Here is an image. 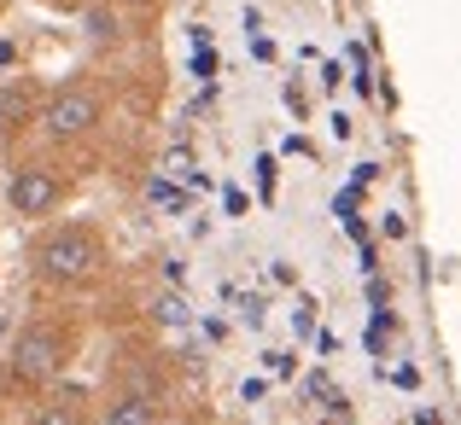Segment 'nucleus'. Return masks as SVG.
Returning <instances> with one entry per match:
<instances>
[{
    "label": "nucleus",
    "instance_id": "nucleus-1",
    "mask_svg": "<svg viewBox=\"0 0 461 425\" xmlns=\"http://www.w3.org/2000/svg\"><path fill=\"white\" fill-rule=\"evenodd\" d=\"M23 262H30L35 291L70 303V297L94 291L112 274V239H105V227L88 222V216H53V222L35 227Z\"/></svg>",
    "mask_w": 461,
    "mask_h": 425
},
{
    "label": "nucleus",
    "instance_id": "nucleus-2",
    "mask_svg": "<svg viewBox=\"0 0 461 425\" xmlns=\"http://www.w3.org/2000/svg\"><path fill=\"white\" fill-rule=\"evenodd\" d=\"M77 350H82V314L65 297H53L18 321V332L6 344V361H0V385L18 396H41L70 373Z\"/></svg>",
    "mask_w": 461,
    "mask_h": 425
},
{
    "label": "nucleus",
    "instance_id": "nucleus-3",
    "mask_svg": "<svg viewBox=\"0 0 461 425\" xmlns=\"http://www.w3.org/2000/svg\"><path fill=\"white\" fill-rule=\"evenodd\" d=\"M105 117H112V93L94 76H70L35 100V140L59 157H77L105 135Z\"/></svg>",
    "mask_w": 461,
    "mask_h": 425
},
{
    "label": "nucleus",
    "instance_id": "nucleus-4",
    "mask_svg": "<svg viewBox=\"0 0 461 425\" xmlns=\"http://www.w3.org/2000/svg\"><path fill=\"white\" fill-rule=\"evenodd\" d=\"M77 199V169L59 152H12L6 164V210L18 222H53L65 204Z\"/></svg>",
    "mask_w": 461,
    "mask_h": 425
},
{
    "label": "nucleus",
    "instance_id": "nucleus-5",
    "mask_svg": "<svg viewBox=\"0 0 461 425\" xmlns=\"http://www.w3.org/2000/svg\"><path fill=\"white\" fill-rule=\"evenodd\" d=\"M30 425H94V396L82 391V385H65V379H59L53 391L35 396Z\"/></svg>",
    "mask_w": 461,
    "mask_h": 425
},
{
    "label": "nucleus",
    "instance_id": "nucleus-6",
    "mask_svg": "<svg viewBox=\"0 0 461 425\" xmlns=\"http://www.w3.org/2000/svg\"><path fill=\"white\" fill-rule=\"evenodd\" d=\"M94 425H164L158 391H152V385H123V391L105 396V408H100Z\"/></svg>",
    "mask_w": 461,
    "mask_h": 425
},
{
    "label": "nucleus",
    "instance_id": "nucleus-7",
    "mask_svg": "<svg viewBox=\"0 0 461 425\" xmlns=\"http://www.w3.org/2000/svg\"><path fill=\"white\" fill-rule=\"evenodd\" d=\"M164 425H211V420H204V414H199V408H181V414H169Z\"/></svg>",
    "mask_w": 461,
    "mask_h": 425
},
{
    "label": "nucleus",
    "instance_id": "nucleus-8",
    "mask_svg": "<svg viewBox=\"0 0 461 425\" xmlns=\"http://www.w3.org/2000/svg\"><path fill=\"white\" fill-rule=\"evenodd\" d=\"M6 6H12V0H0V18H6Z\"/></svg>",
    "mask_w": 461,
    "mask_h": 425
}]
</instances>
